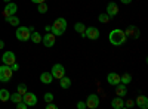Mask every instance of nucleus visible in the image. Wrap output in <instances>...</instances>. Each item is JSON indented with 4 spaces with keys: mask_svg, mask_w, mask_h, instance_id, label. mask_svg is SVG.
Instances as JSON below:
<instances>
[{
    "mask_svg": "<svg viewBox=\"0 0 148 109\" xmlns=\"http://www.w3.org/2000/svg\"><path fill=\"white\" fill-rule=\"evenodd\" d=\"M108 40H110V43L113 44V46H123V44L127 41V37H126V34H125V31H123V30L114 28L113 31H110Z\"/></svg>",
    "mask_w": 148,
    "mask_h": 109,
    "instance_id": "obj_1",
    "label": "nucleus"
},
{
    "mask_svg": "<svg viewBox=\"0 0 148 109\" xmlns=\"http://www.w3.org/2000/svg\"><path fill=\"white\" fill-rule=\"evenodd\" d=\"M65 30H67V19L65 18H56L52 28H51V32L58 37V35H62L65 32Z\"/></svg>",
    "mask_w": 148,
    "mask_h": 109,
    "instance_id": "obj_2",
    "label": "nucleus"
},
{
    "mask_svg": "<svg viewBox=\"0 0 148 109\" xmlns=\"http://www.w3.org/2000/svg\"><path fill=\"white\" fill-rule=\"evenodd\" d=\"M15 35H16V39H18L19 41H28L30 37H31V31H30L28 27H19V25H18Z\"/></svg>",
    "mask_w": 148,
    "mask_h": 109,
    "instance_id": "obj_3",
    "label": "nucleus"
},
{
    "mask_svg": "<svg viewBox=\"0 0 148 109\" xmlns=\"http://www.w3.org/2000/svg\"><path fill=\"white\" fill-rule=\"evenodd\" d=\"M12 74H14V71L10 69L9 65H5V64H3L2 66H0V81H2V83H8V81H10Z\"/></svg>",
    "mask_w": 148,
    "mask_h": 109,
    "instance_id": "obj_4",
    "label": "nucleus"
},
{
    "mask_svg": "<svg viewBox=\"0 0 148 109\" xmlns=\"http://www.w3.org/2000/svg\"><path fill=\"white\" fill-rule=\"evenodd\" d=\"M51 74H52V77H53V78H56V80L62 78V77L65 75V66H64L62 64H55V65L52 66Z\"/></svg>",
    "mask_w": 148,
    "mask_h": 109,
    "instance_id": "obj_5",
    "label": "nucleus"
},
{
    "mask_svg": "<svg viewBox=\"0 0 148 109\" xmlns=\"http://www.w3.org/2000/svg\"><path fill=\"white\" fill-rule=\"evenodd\" d=\"M99 35H101V32H99V30H98L96 27H86L84 37L88 40H98V39H99Z\"/></svg>",
    "mask_w": 148,
    "mask_h": 109,
    "instance_id": "obj_6",
    "label": "nucleus"
},
{
    "mask_svg": "<svg viewBox=\"0 0 148 109\" xmlns=\"http://www.w3.org/2000/svg\"><path fill=\"white\" fill-rule=\"evenodd\" d=\"M125 34H126V37H127V39H133V40H136V39H139L141 31H139V28H138L136 25H129V27H127V30L125 31Z\"/></svg>",
    "mask_w": 148,
    "mask_h": 109,
    "instance_id": "obj_7",
    "label": "nucleus"
},
{
    "mask_svg": "<svg viewBox=\"0 0 148 109\" xmlns=\"http://www.w3.org/2000/svg\"><path fill=\"white\" fill-rule=\"evenodd\" d=\"M56 41V35L52 32H46L45 37H42V43L45 44V47H53Z\"/></svg>",
    "mask_w": 148,
    "mask_h": 109,
    "instance_id": "obj_8",
    "label": "nucleus"
},
{
    "mask_svg": "<svg viewBox=\"0 0 148 109\" xmlns=\"http://www.w3.org/2000/svg\"><path fill=\"white\" fill-rule=\"evenodd\" d=\"M86 106L90 109H96L99 106V96L98 94H89L88 99H86Z\"/></svg>",
    "mask_w": 148,
    "mask_h": 109,
    "instance_id": "obj_9",
    "label": "nucleus"
},
{
    "mask_svg": "<svg viewBox=\"0 0 148 109\" xmlns=\"http://www.w3.org/2000/svg\"><path fill=\"white\" fill-rule=\"evenodd\" d=\"M22 102H25L27 106H34V105H37V96L34 93L27 91L25 94L22 96Z\"/></svg>",
    "mask_w": 148,
    "mask_h": 109,
    "instance_id": "obj_10",
    "label": "nucleus"
},
{
    "mask_svg": "<svg viewBox=\"0 0 148 109\" xmlns=\"http://www.w3.org/2000/svg\"><path fill=\"white\" fill-rule=\"evenodd\" d=\"M16 12H18L16 3L9 2V3H6V6H5V9H3V15H5V16H10V15H15Z\"/></svg>",
    "mask_w": 148,
    "mask_h": 109,
    "instance_id": "obj_11",
    "label": "nucleus"
},
{
    "mask_svg": "<svg viewBox=\"0 0 148 109\" xmlns=\"http://www.w3.org/2000/svg\"><path fill=\"white\" fill-rule=\"evenodd\" d=\"M2 62L5 64V65H12V64H15L16 62V56H15V53L14 52H5L3 53V56H2Z\"/></svg>",
    "mask_w": 148,
    "mask_h": 109,
    "instance_id": "obj_12",
    "label": "nucleus"
},
{
    "mask_svg": "<svg viewBox=\"0 0 148 109\" xmlns=\"http://www.w3.org/2000/svg\"><path fill=\"white\" fill-rule=\"evenodd\" d=\"M117 14H119V6H117L114 2H110V3L107 5V15L113 19Z\"/></svg>",
    "mask_w": 148,
    "mask_h": 109,
    "instance_id": "obj_13",
    "label": "nucleus"
},
{
    "mask_svg": "<svg viewBox=\"0 0 148 109\" xmlns=\"http://www.w3.org/2000/svg\"><path fill=\"white\" fill-rule=\"evenodd\" d=\"M114 87H116V96H119V97H126L127 96V86L126 84L119 83L117 86H114Z\"/></svg>",
    "mask_w": 148,
    "mask_h": 109,
    "instance_id": "obj_14",
    "label": "nucleus"
},
{
    "mask_svg": "<svg viewBox=\"0 0 148 109\" xmlns=\"http://www.w3.org/2000/svg\"><path fill=\"white\" fill-rule=\"evenodd\" d=\"M107 83L110 84V86H117V84L120 83V75L117 74V72H110V74L107 75Z\"/></svg>",
    "mask_w": 148,
    "mask_h": 109,
    "instance_id": "obj_15",
    "label": "nucleus"
},
{
    "mask_svg": "<svg viewBox=\"0 0 148 109\" xmlns=\"http://www.w3.org/2000/svg\"><path fill=\"white\" fill-rule=\"evenodd\" d=\"M135 103H136L141 109H147L148 108V97H147V96H144V94H141V96H138V97H136V102H135Z\"/></svg>",
    "mask_w": 148,
    "mask_h": 109,
    "instance_id": "obj_16",
    "label": "nucleus"
},
{
    "mask_svg": "<svg viewBox=\"0 0 148 109\" xmlns=\"http://www.w3.org/2000/svg\"><path fill=\"white\" fill-rule=\"evenodd\" d=\"M59 87L64 89V90L70 89L71 87V78H68L67 75H64L62 78H59Z\"/></svg>",
    "mask_w": 148,
    "mask_h": 109,
    "instance_id": "obj_17",
    "label": "nucleus"
},
{
    "mask_svg": "<svg viewBox=\"0 0 148 109\" xmlns=\"http://www.w3.org/2000/svg\"><path fill=\"white\" fill-rule=\"evenodd\" d=\"M111 106H113L114 109H123L125 108V100H123V97H117L111 100Z\"/></svg>",
    "mask_w": 148,
    "mask_h": 109,
    "instance_id": "obj_18",
    "label": "nucleus"
},
{
    "mask_svg": "<svg viewBox=\"0 0 148 109\" xmlns=\"http://www.w3.org/2000/svg\"><path fill=\"white\" fill-rule=\"evenodd\" d=\"M40 81L43 83V84H51L52 81H53V77H52V74L51 72H42L40 74Z\"/></svg>",
    "mask_w": 148,
    "mask_h": 109,
    "instance_id": "obj_19",
    "label": "nucleus"
},
{
    "mask_svg": "<svg viewBox=\"0 0 148 109\" xmlns=\"http://www.w3.org/2000/svg\"><path fill=\"white\" fill-rule=\"evenodd\" d=\"M5 21L9 22L12 27H18L19 25V18L15 16V15H10V16H5Z\"/></svg>",
    "mask_w": 148,
    "mask_h": 109,
    "instance_id": "obj_20",
    "label": "nucleus"
},
{
    "mask_svg": "<svg viewBox=\"0 0 148 109\" xmlns=\"http://www.w3.org/2000/svg\"><path fill=\"white\" fill-rule=\"evenodd\" d=\"M10 97V93L6 89H0V102H8Z\"/></svg>",
    "mask_w": 148,
    "mask_h": 109,
    "instance_id": "obj_21",
    "label": "nucleus"
},
{
    "mask_svg": "<svg viewBox=\"0 0 148 109\" xmlns=\"http://www.w3.org/2000/svg\"><path fill=\"white\" fill-rule=\"evenodd\" d=\"M74 30H76V32H79L82 37H84V30H86V25L83 22H77L76 25H74Z\"/></svg>",
    "mask_w": 148,
    "mask_h": 109,
    "instance_id": "obj_22",
    "label": "nucleus"
},
{
    "mask_svg": "<svg viewBox=\"0 0 148 109\" xmlns=\"http://www.w3.org/2000/svg\"><path fill=\"white\" fill-rule=\"evenodd\" d=\"M30 40H31L33 43H36V44L42 43V34H40V32H37V31H33V32H31Z\"/></svg>",
    "mask_w": 148,
    "mask_h": 109,
    "instance_id": "obj_23",
    "label": "nucleus"
},
{
    "mask_svg": "<svg viewBox=\"0 0 148 109\" xmlns=\"http://www.w3.org/2000/svg\"><path fill=\"white\" fill-rule=\"evenodd\" d=\"M120 83L121 84H126V86H127V84H130L132 83V75L127 74V72H126V74H123V75H120Z\"/></svg>",
    "mask_w": 148,
    "mask_h": 109,
    "instance_id": "obj_24",
    "label": "nucleus"
},
{
    "mask_svg": "<svg viewBox=\"0 0 148 109\" xmlns=\"http://www.w3.org/2000/svg\"><path fill=\"white\" fill-rule=\"evenodd\" d=\"M9 100H12L14 103H18V102H21V100H22V94H19V93L16 91V93H14V94H10Z\"/></svg>",
    "mask_w": 148,
    "mask_h": 109,
    "instance_id": "obj_25",
    "label": "nucleus"
},
{
    "mask_svg": "<svg viewBox=\"0 0 148 109\" xmlns=\"http://www.w3.org/2000/svg\"><path fill=\"white\" fill-rule=\"evenodd\" d=\"M16 91L19 93V94H25L27 91H28V89H27V86H25V84H24V83H21V84H18V86H16Z\"/></svg>",
    "mask_w": 148,
    "mask_h": 109,
    "instance_id": "obj_26",
    "label": "nucleus"
},
{
    "mask_svg": "<svg viewBox=\"0 0 148 109\" xmlns=\"http://www.w3.org/2000/svg\"><path fill=\"white\" fill-rule=\"evenodd\" d=\"M98 21L102 22V24H107V22H110V21H111V18H110L107 14H101L99 16H98Z\"/></svg>",
    "mask_w": 148,
    "mask_h": 109,
    "instance_id": "obj_27",
    "label": "nucleus"
},
{
    "mask_svg": "<svg viewBox=\"0 0 148 109\" xmlns=\"http://www.w3.org/2000/svg\"><path fill=\"white\" fill-rule=\"evenodd\" d=\"M37 10H39V14H46V12H47V5L46 3L37 5Z\"/></svg>",
    "mask_w": 148,
    "mask_h": 109,
    "instance_id": "obj_28",
    "label": "nucleus"
},
{
    "mask_svg": "<svg viewBox=\"0 0 148 109\" xmlns=\"http://www.w3.org/2000/svg\"><path fill=\"white\" fill-rule=\"evenodd\" d=\"M45 102L46 103H49V102H53V94L52 93H45Z\"/></svg>",
    "mask_w": 148,
    "mask_h": 109,
    "instance_id": "obj_29",
    "label": "nucleus"
},
{
    "mask_svg": "<svg viewBox=\"0 0 148 109\" xmlns=\"http://www.w3.org/2000/svg\"><path fill=\"white\" fill-rule=\"evenodd\" d=\"M16 108H18V109H27L28 106L25 105V102H22V100H21V102H18V103H16Z\"/></svg>",
    "mask_w": 148,
    "mask_h": 109,
    "instance_id": "obj_30",
    "label": "nucleus"
},
{
    "mask_svg": "<svg viewBox=\"0 0 148 109\" xmlns=\"http://www.w3.org/2000/svg\"><path fill=\"white\" fill-rule=\"evenodd\" d=\"M133 105H135V102L130 100V99H127V102H125V108H132Z\"/></svg>",
    "mask_w": 148,
    "mask_h": 109,
    "instance_id": "obj_31",
    "label": "nucleus"
},
{
    "mask_svg": "<svg viewBox=\"0 0 148 109\" xmlns=\"http://www.w3.org/2000/svg\"><path fill=\"white\" fill-rule=\"evenodd\" d=\"M77 108L79 109H86L88 106H86V102H77Z\"/></svg>",
    "mask_w": 148,
    "mask_h": 109,
    "instance_id": "obj_32",
    "label": "nucleus"
},
{
    "mask_svg": "<svg viewBox=\"0 0 148 109\" xmlns=\"http://www.w3.org/2000/svg\"><path fill=\"white\" fill-rule=\"evenodd\" d=\"M10 69L14 71V72H16V71L19 69V65H18L16 62H15V64H12V65H10Z\"/></svg>",
    "mask_w": 148,
    "mask_h": 109,
    "instance_id": "obj_33",
    "label": "nucleus"
},
{
    "mask_svg": "<svg viewBox=\"0 0 148 109\" xmlns=\"http://www.w3.org/2000/svg\"><path fill=\"white\" fill-rule=\"evenodd\" d=\"M46 109H56V105L52 103V102H49V103L46 105Z\"/></svg>",
    "mask_w": 148,
    "mask_h": 109,
    "instance_id": "obj_34",
    "label": "nucleus"
},
{
    "mask_svg": "<svg viewBox=\"0 0 148 109\" xmlns=\"http://www.w3.org/2000/svg\"><path fill=\"white\" fill-rule=\"evenodd\" d=\"M31 2L36 5H40V3H45V0H31Z\"/></svg>",
    "mask_w": 148,
    "mask_h": 109,
    "instance_id": "obj_35",
    "label": "nucleus"
},
{
    "mask_svg": "<svg viewBox=\"0 0 148 109\" xmlns=\"http://www.w3.org/2000/svg\"><path fill=\"white\" fill-rule=\"evenodd\" d=\"M120 2H121L123 5H130V3H132V0H120Z\"/></svg>",
    "mask_w": 148,
    "mask_h": 109,
    "instance_id": "obj_36",
    "label": "nucleus"
},
{
    "mask_svg": "<svg viewBox=\"0 0 148 109\" xmlns=\"http://www.w3.org/2000/svg\"><path fill=\"white\" fill-rule=\"evenodd\" d=\"M2 49H5V41L0 40V50H2Z\"/></svg>",
    "mask_w": 148,
    "mask_h": 109,
    "instance_id": "obj_37",
    "label": "nucleus"
},
{
    "mask_svg": "<svg viewBox=\"0 0 148 109\" xmlns=\"http://www.w3.org/2000/svg\"><path fill=\"white\" fill-rule=\"evenodd\" d=\"M51 28H52V25H47V27H45V30H46L47 32H51Z\"/></svg>",
    "mask_w": 148,
    "mask_h": 109,
    "instance_id": "obj_38",
    "label": "nucleus"
},
{
    "mask_svg": "<svg viewBox=\"0 0 148 109\" xmlns=\"http://www.w3.org/2000/svg\"><path fill=\"white\" fill-rule=\"evenodd\" d=\"M3 2H5V3H9V2H12V0H3Z\"/></svg>",
    "mask_w": 148,
    "mask_h": 109,
    "instance_id": "obj_39",
    "label": "nucleus"
}]
</instances>
